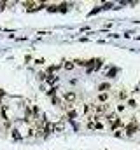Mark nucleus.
Returning <instances> with one entry per match:
<instances>
[{
    "instance_id": "8",
    "label": "nucleus",
    "mask_w": 140,
    "mask_h": 150,
    "mask_svg": "<svg viewBox=\"0 0 140 150\" xmlns=\"http://www.w3.org/2000/svg\"><path fill=\"white\" fill-rule=\"evenodd\" d=\"M98 89H100V93H107V91H109V84H100V86H98Z\"/></svg>"
},
{
    "instance_id": "7",
    "label": "nucleus",
    "mask_w": 140,
    "mask_h": 150,
    "mask_svg": "<svg viewBox=\"0 0 140 150\" xmlns=\"http://www.w3.org/2000/svg\"><path fill=\"white\" fill-rule=\"evenodd\" d=\"M126 105H128V107H131V108H137V107H139V105H137V100H131V98H128Z\"/></svg>"
},
{
    "instance_id": "2",
    "label": "nucleus",
    "mask_w": 140,
    "mask_h": 150,
    "mask_svg": "<svg viewBox=\"0 0 140 150\" xmlns=\"http://www.w3.org/2000/svg\"><path fill=\"white\" fill-rule=\"evenodd\" d=\"M98 119H100V117H89V120H88V127H89V129H102L104 124H102Z\"/></svg>"
},
{
    "instance_id": "10",
    "label": "nucleus",
    "mask_w": 140,
    "mask_h": 150,
    "mask_svg": "<svg viewBox=\"0 0 140 150\" xmlns=\"http://www.w3.org/2000/svg\"><path fill=\"white\" fill-rule=\"evenodd\" d=\"M65 68H67V70H72V68H74V63H67Z\"/></svg>"
},
{
    "instance_id": "6",
    "label": "nucleus",
    "mask_w": 140,
    "mask_h": 150,
    "mask_svg": "<svg viewBox=\"0 0 140 150\" xmlns=\"http://www.w3.org/2000/svg\"><path fill=\"white\" fill-rule=\"evenodd\" d=\"M107 100H109V94H107V93H100V94H98V101H100L102 105L107 103Z\"/></svg>"
},
{
    "instance_id": "3",
    "label": "nucleus",
    "mask_w": 140,
    "mask_h": 150,
    "mask_svg": "<svg viewBox=\"0 0 140 150\" xmlns=\"http://www.w3.org/2000/svg\"><path fill=\"white\" fill-rule=\"evenodd\" d=\"M75 98H77V94H75L74 91H67V93L63 94V100H65V101H69V103H74V101H75Z\"/></svg>"
},
{
    "instance_id": "4",
    "label": "nucleus",
    "mask_w": 140,
    "mask_h": 150,
    "mask_svg": "<svg viewBox=\"0 0 140 150\" xmlns=\"http://www.w3.org/2000/svg\"><path fill=\"white\" fill-rule=\"evenodd\" d=\"M91 108H93L96 113H104V112H107L109 105H91Z\"/></svg>"
},
{
    "instance_id": "9",
    "label": "nucleus",
    "mask_w": 140,
    "mask_h": 150,
    "mask_svg": "<svg viewBox=\"0 0 140 150\" xmlns=\"http://www.w3.org/2000/svg\"><path fill=\"white\" fill-rule=\"evenodd\" d=\"M124 110H126V105H124V103H119V105H117V112L121 113V112H124Z\"/></svg>"
},
{
    "instance_id": "1",
    "label": "nucleus",
    "mask_w": 140,
    "mask_h": 150,
    "mask_svg": "<svg viewBox=\"0 0 140 150\" xmlns=\"http://www.w3.org/2000/svg\"><path fill=\"white\" fill-rule=\"evenodd\" d=\"M107 122H109V126H110L114 131H117L119 126L123 127V122H121V119H119L117 113H109V115H107Z\"/></svg>"
},
{
    "instance_id": "5",
    "label": "nucleus",
    "mask_w": 140,
    "mask_h": 150,
    "mask_svg": "<svg viewBox=\"0 0 140 150\" xmlns=\"http://www.w3.org/2000/svg\"><path fill=\"white\" fill-rule=\"evenodd\" d=\"M117 100H121V101H128V93H126V91L117 93Z\"/></svg>"
}]
</instances>
